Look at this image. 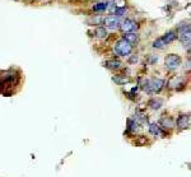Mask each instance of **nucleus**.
<instances>
[{
  "label": "nucleus",
  "instance_id": "nucleus-2",
  "mask_svg": "<svg viewBox=\"0 0 191 177\" xmlns=\"http://www.w3.org/2000/svg\"><path fill=\"white\" fill-rule=\"evenodd\" d=\"M115 52L120 56H129L132 52V45L129 44L127 41H125L124 38L116 42L115 45Z\"/></svg>",
  "mask_w": 191,
  "mask_h": 177
},
{
  "label": "nucleus",
  "instance_id": "nucleus-15",
  "mask_svg": "<svg viewBox=\"0 0 191 177\" xmlns=\"http://www.w3.org/2000/svg\"><path fill=\"white\" fill-rule=\"evenodd\" d=\"M108 8V3H103V2H101V3H97V4H94V7H93V10H96V12H103V10H106Z\"/></svg>",
  "mask_w": 191,
  "mask_h": 177
},
{
  "label": "nucleus",
  "instance_id": "nucleus-10",
  "mask_svg": "<svg viewBox=\"0 0 191 177\" xmlns=\"http://www.w3.org/2000/svg\"><path fill=\"white\" fill-rule=\"evenodd\" d=\"M121 64L119 60H108V61H106L105 63V66L107 68V69H111V70H116V69H120L121 68Z\"/></svg>",
  "mask_w": 191,
  "mask_h": 177
},
{
  "label": "nucleus",
  "instance_id": "nucleus-1",
  "mask_svg": "<svg viewBox=\"0 0 191 177\" xmlns=\"http://www.w3.org/2000/svg\"><path fill=\"white\" fill-rule=\"evenodd\" d=\"M163 85H164V80L159 78H152V79H145L143 82L141 87L147 93H158L163 88Z\"/></svg>",
  "mask_w": 191,
  "mask_h": 177
},
{
  "label": "nucleus",
  "instance_id": "nucleus-13",
  "mask_svg": "<svg viewBox=\"0 0 191 177\" xmlns=\"http://www.w3.org/2000/svg\"><path fill=\"white\" fill-rule=\"evenodd\" d=\"M149 133L152 134V135L158 136L159 134H161V129H159L158 124H156V122H150L149 124Z\"/></svg>",
  "mask_w": 191,
  "mask_h": 177
},
{
  "label": "nucleus",
  "instance_id": "nucleus-8",
  "mask_svg": "<svg viewBox=\"0 0 191 177\" xmlns=\"http://www.w3.org/2000/svg\"><path fill=\"white\" fill-rule=\"evenodd\" d=\"M161 38L163 40V42H164V45H168V44H171V42H173L174 40L177 38V33L176 32H167L164 36H162Z\"/></svg>",
  "mask_w": 191,
  "mask_h": 177
},
{
  "label": "nucleus",
  "instance_id": "nucleus-6",
  "mask_svg": "<svg viewBox=\"0 0 191 177\" xmlns=\"http://www.w3.org/2000/svg\"><path fill=\"white\" fill-rule=\"evenodd\" d=\"M189 125H190V116L189 115H180L178 116V119H177V126H178V129H186V127H189Z\"/></svg>",
  "mask_w": 191,
  "mask_h": 177
},
{
  "label": "nucleus",
  "instance_id": "nucleus-16",
  "mask_svg": "<svg viewBox=\"0 0 191 177\" xmlns=\"http://www.w3.org/2000/svg\"><path fill=\"white\" fill-rule=\"evenodd\" d=\"M163 105V102H162V99H152L150 102H149V106H150V108H153V110H159L161 108V106Z\"/></svg>",
  "mask_w": 191,
  "mask_h": 177
},
{
  "label": "nucleus",
  "instance_id": "nucleus-7",
  "mask_svg": "<svg viewBox=\"0 0 191 177\" xmlns=\"http://www.w3.org/2000/svg\"><path fill=\"white\" fill-rule=\"evenodd\" d=\"M183 84H185L183 79H182V78H180V77H173V78L171 79V82L168 83L169 88H173V89H178L180 87H182Z\"/></svg>",
  "mask_w": 191,
  "mask_h": 177
},
{
  "label": "nucleus",
  "instance_id": "nucleus-12",
  "mask_svg": "<svg viewBox=\"0 0 191 177\" xmlns=\"http://www.w3.org/2000/svg\"><path fill=\"white\" fill-rule=\"evenodd\" d=\"M138 35L135 33V32H130V33H126V35H124V40L125 41H127L129 44H134V42H136L138 41Z\"/></svg>",
  "mask_w": 191,
  "mask_h": 177
},
{
  "label": "nucleus",
  "instance_id": "nucleus-17",
  "mask_svg": "<svg viewBox=\"0 0 191 177\" xmlns=\"http://www.w3.org/2000/svg\"><path fill=\"white\" fill-rule=\"evenodd\" d=\"M112 80L115 83H117V84H125V83H129V78H126V77H114Z\"/></svg>",
  "mask_w": 191,
  "mask_h": 177
},
{
  "label": "nucleus",
  "instance_id": "nucleus-5",
  "mask_svg": "<svg viewBox=\"0 0 191 177\" xmlns=\"http://www.w3.org/2000/svg\"><path fill=\"white\" fill-rule=\"evenodd\" d=\"M136 28H138V26H136V23L132 19H125L123 22V24H121V29H123L124 32H126V33L135 32Z\"/></svg>",
  "mask_w": 191,
  "mask_h": 177
},
{
  "label": "nucleus",
  "instance_id": "nucleus-20",
  "mask_svg": "<svg viewBox=\"0 0 191 177\" xmlns=\"http://www.w3.org/2000/svg\"><path fill=\"white\" fill-rule=\"evenodd\" d=\"M138 60H139V57H138V55H134V56H132V57L130 59V60H129V63H136Z\"/></svg>",
  "mask_w": 191,
  "mask_h": 177
},
{
  "label": "nucleus",
  "instance_id": "nucleus-4",
  "mask_svg": "<svg viewBox=\"0 0 191 177\" xmlns=\"http://www.w3.org/2000/svg\"><path fill=\"white\" fill-rule=\"evenodd\" d=\"M103 24L110 29H116L120 26V19L116 15H110V17H106L103 19Z\"/></svg>",
  "mask_w": 191,
  "mask_h": 177
},
{
  "label": "nucleus",
  "instance_id": "nucleus-14",
  "mask_svg": "<svg viewBox=\"0 0 191 177\" xmlns=\"http://www.w3.org/2000/svg\"><path fill=\"white\" fill-rule=\"evenodd\" d=\"M138 130V122L132 119L127 120V131L129 133H135Z\"/></svg>",
  "mask_w": 191,
  "mask_h": 177
},
{
  "label": "nucleus",
  "instance_id": "nucleus-9",
  "mask_svg": "<svg viewBox=\"0 0 191 177\" xmlns=\"http://www.w3.org/2000/svg\"><path fill=\"white\" fill-rule=\"evenodd\" d=\"M161 126L163 129H172L174 126V122H173V119L169 116H166V117H162L161 119Z\"/></svg>",
  "mask_w": 191,
  "mask_h": 177
},
{
  "label": "nucleus",
  "instance_id": "nucleus-18",
  "mask_svg": "<svg viewBox=\"0 0 191 177\" xmlns=\"http://www.w3.org/2000/svg\"><path fill=\"white\" fill-rule=\"evenodd\" d=\"M164 46H166V45H164V42H163V40L161 38V37L153 42V47H154V49H163Z\"/></svg>",
  "mask_w": 191,
  "mask_h": 177
},
{
  "label": "nucleus",
  "instance_id": "nucleus-19",
  "mask_svg": "<svg viewBox=\"0 0 191 177\" xmlns=\"http://www.w3.org/2000/svg\"><path fill=\"white\" fill-rule=\"evenodd\" d=\"M125 12H126L125 8H115V9H114V13L116 14V17H119V15H123Z\"/></svg>",
  "mask_w": 191,
  "mask_h": 177
},
{
  "label": "nucleus",
  "instance_id": "nucleus-11",
  "mask_svg": "<svg viewBox=\"0 0 191 177\" xmlns=\"http://www.w3.org/2000/svg\"><path fill=\"white\" fill-rule=\"evenodd\" d=\"M94 36L97 37V38H105V37L107 36V31H106L105 27H97V28L94 29Z\"/></svg>",
  "mask_w": 191,
  "mask_h": 177
},
{
  "label": "nucleus",
  "instance_id": "nucleus-3",
  "mask_svg": "<svg viewBox=\"0 0 191 177\" xmlns=\"http://www.w3.org/2000/svg\"><path fill=\"white\" fill-rule=\"evenodd\" d=\"M164 64H166V68L168 69V70H176V69L180 66V64H181V59H180L178 55L169 53V55L166 57V60H164Z\"/></svg>",
  "mask_w": 191,
  "mask_h": 177
}]
</instances>
